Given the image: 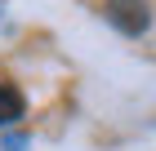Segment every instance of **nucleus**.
<instances>
[{"mask_svg":"<svg viewBox=\"0 0 156 151\" xmlns=\"http://www.w3.org/2000/svg\"><path fill=\"white\" fill-rule=\"evenodd\" d=\"M23 111H27L23 93L13 89V84H5V80H0V129H9L13 120H23Z\"/></svg>","mask_w":156,"mask_h":151,"instance_id":"f03ea898","label":"nucleus"},{"mask_svg":"<svg viewBox=\"0 0 156 151\" xmlns=\"http://www.w3.org/2000/svg\"><path fill=\"white\" fill-rule=\"evenodd\" d=\"M103 18H107L120 36H143L147 27H152V5H147V0H107V5H103Z\"/></svg>","mask_w":156,"mask_h":151,"instance_id":"f257e3e1","label":"nucleus"}]
</instances>
